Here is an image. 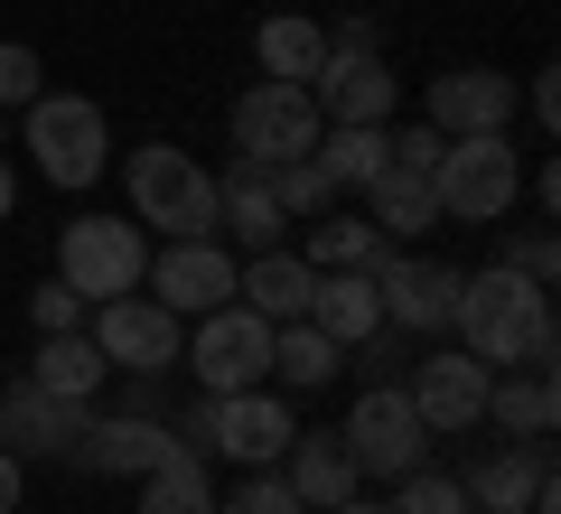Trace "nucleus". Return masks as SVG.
Wrapping results in <instances>:
<instances>
[{
    "label": "nucleus",
    "instance_id": "c9c22d12",
    "mask_svg": "<svg viewBox=\"0 0 561 514\" xmlns=\"http://www.w3.org/2000/svg\"><path fill=\"white\" fill-rule=\"evenodd\" d=\"M84 309H94V299H76L57 272H47L38 299H28V328H38V336H66V328H84Z\"/></svg>",
    "mask_w": 561,
    "mask_h": 514
},
{
    "label": "nucleus",
    "instance_id": "7ed1b4c3",
    "mask_svg": "<svg viewBox=\"0 0 561 514\" xmlns=\"http://www.w3.org/2000/svg\"><path fill=\"white\" fill-rule=\"evenodd\" d=\"M20 140H28V159H38V179L66 187V197H84V187L113 169V122H103L94 94H38L20 113Z\"/></svg>",
    "mask_w": 561,
    "mask_h": 514
},
{
    "label": "nucleus",
    "instance_id": "0eeeda50",
    "mask_svg": "<svg viewBox=\"0 0 561 514\" xmlns=\"http://www.w3.org/2000/svg\"><path fill=\"white\" fill-rule=\"evenodd\" d=\"M337 439H346V458H356V477H383V487L412 477V468H431V421L412 412L402 384H365Z\"/></svg>",
    "mask_w": 561,
    "mask_h": 514
},
{
    "label": "nucleus",
    "instance_id": "6ab92c4d",
    "mask_svg": "<svg viewBox=\"0 0 561 514\" xmlns=\"http://www.w3.org/2000/svg\"><path fill=\"white\" fill-rule=\"evenodd\" d=\"M84 412H94V402H47L38 384H10V393H0V449L10 458H66L76 449V431H84Z\"/></svg>",
    "mask_w": 561,
    "mask_h": 514
},
{
    "label": "nucleus",
    "instance_id": "aec40b11",
    "mask_svg": "<svg viewBox=\"0 0 561 514\" xmlns=\"http://www.w3.org/2000/svg\"><path fill=\"white\" fill-rule=\"evenodd\" d=\"M280 487L300 495L309 514H328V505H346L365 477H356V458H346L337 431H290V449H280Z\"/></svg>",
    "mask_w": 561,
    "mask_h": 514
},
{
    "label": "nucleus",
    "instance_id": "6e6552de",
    "mask_svg": "<svg viewBox=\"0 0 561 514\" xmlns=\"http://www.w3.org/2000/svg\"><path fill=\"white\" fill-rule=\"evenodd\" d=\"M140 272H150V235L131 216H76L57 235V281L76 299H122L140 290Z\"/></svg>",
    "mask_w": 561,
    "mask_h": 514
},
{
    "label": "nucleus",
    "instance_id": "f3484780",
    "mask_svg": "<svg viewBox=\"0 0 561 514\" xmlns=\"http://www.w3.org/2000/svg\"><path fill=\"white\" fill-rule=\"evenodd\" d=\"M542 487H552V449H542V439H496V449H478L468 477H459L468 514H534Z\"/></svg>",
    "mask_w": 561,
    "mask_h": 514
},
{
    "label": "nucleus",
    "instance_id": "cd10ccee",
    "mask_svg": "<svg viewBox=\"0 0 561 514\" xmlns=\"http://www.w3.org/2000/svg\"><path fill=\"white\" fill-rule=\"evenodd\" d=\"M337 365H346V346H328L309 318L272 328V375H280V393H319V384H337Z\"/></svg>",
    "mask_w": 561,
    "mask_h": 514
},
{
    "label": "nucleus",
    "instance_id": "bb28decb",
    "mask_svg": "<svg viewBox=\"0 0 561 514\" xmlns=\"http://www.w3.org/2000/svg\"><path fill=\"white\" fill-rule=\"evenodd\" d=\"M375 253H383V235L365 216H309V235H300V262L309 272H375Z\"/></svg>",
    "mask_w": 561,
    "mask_h": 514
},
{
    "label": "nucleus",
    "instance_id": "4be33fe9",
    "mask_svg": "<svg viewBox=\"0 0 561 514\" xmlns=\"http://www.w3.org/2000/svg\"><path fill=\"white\" fill-rule=\"evenodd\" d=\"M486 421H496V439H552V421H561L552 365H496V384H486Z\"/></svg>",
    "mask_w": 561,
    "mask_h": 514
},
{
    "label": "nucleus",
    "instance_id": "2eb2a0df",
    "mask_svg": "<svg viewBox=\"0 0 561 514\" xmlns=\"http://www.w3.org/2000/svg\"><path fill=\"white\" fill-rule=\"evenodd\" d=\"M486 384H496V365H478L468 346H431L402 393H412V412L431 421V439H440V431H478L486 421Z\"/></svg>",
    "mask_w": 561,
    "mask_h": 514
},
{
    "label": "nucleus",
    "instance_id": "393cba45",
    "mask_svg": "<svg viewBox=\"0 0 561 514\" xmlns=\"http://www.w3.org/2000/svg\"><path fill=\"white\" fill-rule=\"evenodd\" d=\"M365 225H375L383 243H421L440 225V197H431V179H412V169H375V179H365Z\"/></svg>",
    "mask_w": 561,
    "mask_h": 514
},
{
    "label": "nucleus",
    "instance_id": "412c9836",
    "mask_svg": "<svg viewBox=\"0 0 561 514\" xmlns=\"http://www.w3.org/2000/svg\"><path fill=\"white\" fill-rule=\"evenodd\" d=\"M309 328H319L328 346H346V356H356L365 336H383L375 272H319V281H309Z\"/></svg>",
    "mask_w": 561,
    "mask_h": 514
},
{
    "label": "nucleus",
    "instance_id": "7c9ffc66",
    "mask_svg": "<svg viewBox=\"0 0 561 514\" xmlns=\"http://www.w3.org/2000/svg\"><path fill=\"white\" fill-rule=\"evenodd\" d=\"M272 197H280V216H290V225H309V216L337 206V179H328L319 150H309V159H280V169H272Z\"/></svg>",
    "mask_w": 561,
    "mask_h": 514
},
{
    "label": "nucleus",
    "instance_id": "ea45409f",
    "mask_svg": "<svg viewBox=\"0 0 561 514\" xmlns=\"http://www.w3.org/2000/svg\"><path fill=\"white\" fill-rule=\"evenodd\" d=\"M20 216V169H10V159H0V225Z\"/></svg>",
    "mask_w": 561,
    "mask_h": 514
},
{
    "label": "nucleus",
    "instance_id": "ddd939ff",
    "mask_svg": "<svg viewBox=\"0 0 561 514\" xmlns=\"http://www.w3.org/2000/svg\"><path fill=\"white\" fill-rule=\"evenodd\" d=\"M309 103H319V122H393L402 76L383 66V47H346V38H328L319 76H309Z\"/></svg>",
    "mask_w": 561,
    "mask_h": 514
},
{
    "label": "nucleus",
    "instance_id": "dca6fc26",
    "mask_svg": "<svg viewBox=\"0 0 561 514\" xmlns=\"http://www.w3.org/2000/svg\"><path fill=\"white\" fill-rule=\"evenodd\" d=\"M515 103H524L515 76H496V66H449V76H431L421 122H431L440 140H459V132H505V122H515Z\"/></svg>",
    "mask_w": 561,
    "mask_h": 514
},
{
    "label": "nucleus",
    "instance_id": "2f4dec72",
    "mask_svg": "<svg viewBox=\"0 0 561 514\" xmlns=\"http://www.w3.org/2000/svg\"><path fill=\"white\" fill-rule=\"evenodd\" d=\"M383 514H468V495H459V477H449V468H412V477H393Z\"/></svg>",
    "mask_w": 561,
    "mask_h": 514
},
{
    "label": "nucleus",
    "instance_id": "f704fd0d",
    "mask_svg": "<svg viewBox=\"0 0 561 514\" xmlns=\"http://www.w3.org/2000/svg\"><path fill=\"white\" fill-rule=\"evenodd\" d=\"M440 150H449V140L431 132V122H402V132H383V169H412V179H431V169H440Z\"/></svg>",
    "mask_w": 561,
    "mask_h": 514
},
{
    "label": "nucleus",
    "instance_id": "c85d7f7f",
    "mask_svg": "<svg viewBox=\"0 0 561 514\" xmlns=\"http://www.w3.org/2000/svg\"><path fill=\"white\" fill-rule=\"evenodd\" d=\"M140 514H216V477H206V449H179L140 477Z\"/></svg>",
    "mask_w": 561,
    "mask_h": 514
},
{
    "label": "nucleus",
    "instance_id": "f257e3e1",
    "mask_svg": "<svg viewBox=\"0 0 561 514\" xmlns=\"http://www.w3.org/2000/svg\"><path fill=\"white\" fill-rule=\"evenodd\" d=\"M478 365H552V290L524 281L515 262H486V272H459V318H449Z\"/></svg>",
    "mask_w": 561,
    "mask_h": 514
},
{
    "label": "nucleus",
    "instance_id": "c756f323",
    "mask_svg": "<svg viewBox=\"0 0 561 514\" xmlns=\"http://www.w3.org/2000/svg\"><path fill=\"white\" fill-rule=\"evenodd\" d=\"M383 132H393V122H328V132H319V169L337 187H365L383 169Z\"/></svg>",
    "mask_w": 561,
    "mask_h": 514
},
{
    "label": "nucleus",
    "instance_id": "a211bd4d",
    "mask_svg": "<svg viewBox=\"0 0 561 514\" xmlns=\"http://www.w3.org/2000/svg\"><path fill=\"white\" fill-rule=\"evenodd\" d=\"M216 235H234L243 253H272V243L290 235V216H280V197H272V169L243 159V150L216 169Z\"/></svg>",
    "mask_w": 561,
    "mask_h": 514
},
{
    "label": "nucleus",
    "instance_id": "5701e85b",
    "mask_svg": "<svg viewBox=\"0 0 561 514\" xmlns=\"http://www.w3.org/2000/svg\"><path fill=\"white\" fill-rule=\"evenodd\" d=\"M309 262L290 253V243H272V253H243V272H234V299L243 309H262L272 328H290V318H309Z\"/></svg>",
    "mask_w": 561,
    "mask_h": 514
},
{
    "label": "nucleus",
    "instance_id": "f8f14e48",
    "mask_svg": "<svg viewBox=\"0 0 561 514\" xmlns=\"http://www.w3.org/2000/svg\"><path fill=\"white\" fill-rule=\"evenodd\" d=\"M234 272H243V262L225 253L216 235H179V243H160V253H150L140 290L160 299V309H179V318H206V309H225V299H234Z\"/></svg>",
    "mask_w": 561,
    "mask_h": 514
},
{
    "label": "nucleus",
    "instance_id": "a878e982",
    "mask_svg": "<svg viewBox=\"0 0 561 514\" xmlns=\"http://www.w3.org/2000/svg\"><path fill=\"white\" fill-rule=\"evenodd\" d=\"M319 57H328V28L319 20H290V10H280V20L253 28V66L272 84H309V76H319Z\"/></svg>",
    "mask_w": 561,
    "mask_h": 514
},
{
    "label": "nucleus",
    "instance_id": "58836bf2",
    "mask_svg": "<svg viewBox=\"0 0 561 514\" xmlns=\"http://www.w3.org/2000/svg\"><path fill=\"white\" fill-rule=\"evenodd\" d=\"M20 495H28V458L0 449V514H20Z\"/></svg>",
    "mask_w": 561,
    "mask_h": 514
},
{
    "label": "nucleus",
    "instance_id": "9b49d317",
    "mask_svg": "<svg viewBox=\"0 0 561 514\" xmlns=\"http://www.w3.org/2000/svg\"><path fill=\"white\" fill-rule=\"evenodd\" d=\"M375 299H383V328L449 336V318H459V272H449V262H421L412 243H383L375 253Z\"/></svg>",
    "mask_w": 561,
    "mask_h": 514
},
{
    "label": "nucleus",
    "instance_id": "1a4fd4ad",
    "mask_svg": "<svg viewBox=\"0 0 561 514\" xmlns=\"http://www.w3.org/2000/svg\"><path fill=\"white\" fill-rule=\"evenodd\" d=\"M84 336L103 346L113 375H169L179 346H187V318L160 309L150 290H122V299H94V309H84Z\"/></svg>",
    "mask_w": 561,
    "mask_h": 514
},
{
    "label": "nucleus",
    "instance_id": "e433bc0d",
    "mask_svg": "<svg viewBox=\"0 0 561 514\" xmlns=\"http://www.w3.org/2000/svg\"><path fill=\"white\" fill-rule=\"evenodd\" d=\"M505 262H515L524 281H542V290H552V235H542V225H534V235H515V243H505Z\"/></svg>",
    "mask_w": 561,
    "mask_h": 514
},
{
    "label": "nucleus",
    "instance_id": "72a5a7b5",
    "mask_svg": "<svg viewBox=\"0 0 561 514\" xmlns=\"http://www.w3.org/2000/svg\"><path fill=\"white\" fill-rule=\"evenodd\" d=\"M216 514H309V505L280 487V468H243V487L216 495Z\"/></svg>",
    "mask_w": 561,
    "mask_h": 514
},
{
    "label": "nucleus",
    "instance_id": "4c0bfd02",
    "mask_svg": "<svg viewBox=\"0 0 561 514\" xmlns=\"http://www.w3.org/2000/svg\"><path fill=\"white\" fill-rule=\"evenodd\" d=\"M524 103H534V122H542V132H561V76H552V66H534Z\"/></svg>",
    "mask_w": 561,
    "mask_h": 514
},
{
    "label": "nucleus",
    "instance_id": "39448f33",
    "mask_svg": "<svg viewBox=\"0 0 561 514\" xmlns=\"http://www.w3.org/2000/svg\"><path fill=\"white\" fill-rule=\"evenodd\" d=\"M290 402L272 393V384H243V393H206L197 412H187V449L206 458H234V468H280V449H290Z\"/></svg>",
    "mask_w": 561,
    "mask_h": 514
},
{
    "label": "nucleus",
    "instance_id": "a19ab883",
    "mask_svg": "<svg viewBox=\"0 0 561 514\" xmlns=\"http://www.w3.org/2000/svg\"><path fill=\"white\" fill-rule=\"evenodd\" d=\"M328 514H383V495H365V487H356L346 505H328Z\"/></svg>",
    "mask_w": 561,
    "mask_h": 514
},
{
    "label": "nucleus",
    "instance_id": "20e7f679",
    "mask_svg": "<svg viewBox=\"0 0 561 514\" xmlns=\"http://www.w3.org/2000/svg\"><path fill=\"white\" fill-rule=\"evenodd\" d=\"M431 197H440L449 225H505L524 197V159L505 132H459L440 150V169H431Z\"/></svg>",
    "mask_w": 561,
    "mask_h": 514
},
{
    "label": "nucleus",
    "instance_id": "b1692460",
    "mask_svg": "<svg viewBox=\"0 0 561 514\" xmlns=\"http://www.w3.org/2000/svg\"><path fill=\"white\" fill-rule=\"evenodd\" d=\"M28 384H38L47 402H94L103 384H113V365H103V346L84 328L66 336H38V356H28Z\"/></svg>",
    "mask_w": 561,
    "mask_h": 514
},
{
    "label": "nucleus",
    "instance_id": "4468645a",
    "mask_svg": "<svg viewBox=\"0 0 561 514\" xmlns=\"http://www.w3.org/2000/svg\"><path fill=\"white\" fill-rule=\"evenodd\" d=\"M187 439L169 431L160 412H84V431H76V449H66V468H84V477H150L160 458H179Z\"/></svg>",
    "mask_w": 561,
    "mask_h": 514
},
{
    "label": "nucleus",
    "instance_id": "f03ea898",
    "mask_svg": "<svg viewBox=\"0 0 561 514\" xmlns=\"http://www.w3.org/2000/svg\"><path fill=\"white\" fill-rule=\"evenodd\" d=\"M131 225L140 235H216V169L179 140H140L131 150Z\"/></svg>",
    "mask_w": 561,
    "mask_h": 514
},
{
    "label": "nucleus",
    "instance_id": "423d86ee",
    "mask_svg": "<svg viewBox=\"0 0 561 514\" xmlns=\"http://www.w3.org/2000/svg\"><path fill=\"white\" fill-rule=\"evenodd\" d=\"M179 365L206 384V393H243V384H272V318L243 309V299H225V309L187 318Z\"/></svg>",
    "mask_w": 561,
    "mask_h": 514
},
{
    "label": "nucleus",
    "instance_id": "9d476101",
    "mask_svg": "<svg viewBox=\"0 0 561 514\" xmlns=\"http://www.w3.org/2000/svg\"><path fill=\"white\" fill-rule=\"evenodd\" d=\"M319 103H309V84H243L234 94V150L243 159H262V169H280V159H309L319 150Z\"/></svg>",
    "mask_w": 561,
    "mask_h": 514
},
{
    "label": "nucleus",
    "instance_id": "473e14b6",
    "mask_svg": "<svg viewBox=\"0 0 561 514\" xmlns=\"http://www.w3.org/2000/svg\"><path fill=\"white\" fill-rule=\"evenodd\" d=\"M47 94V66L28 38H0V113H28V103Z\"/></svg>",
    "mask_w": 561,
    "mask_h": 514
}]
</instances>
